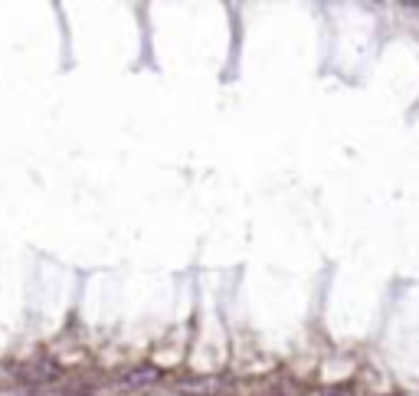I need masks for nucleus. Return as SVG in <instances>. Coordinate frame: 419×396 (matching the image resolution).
Returning a JSON list of instances; mask_svg holds the SVG:
<instances>
[{
  "instance_id": "1",
  "label": "nucleus",
  "mask_w": 419,
  "mask_h": 396,
  "mask_svg": "<svg viewBox=\"0 0 419 396\" xmlns=\"http://www.w3.org/2000/svg\"><path fill=\"white\" fill-rule=\"evenodd\" d=\"M223 390V380L220 377H187L177 384V393L184 396H216Z\"/></svg>"
},
{
  "instance_id": "2",
  "label": "nucleus",
  "mask_w": 419,
  "mask_h": 396,
  "mask_svg": "<svg viewBox=\"0 0 419 396\" xmlns=\"http://www.w3.org/2000/svg\"><path fill=\"white\" fill-rule=\"evenodd\" d=\"M158 380H160V367H154V364H138V367L122 373L118 384L122 386H151V384H158Z\"/></svg>"
},
{
  "instance_id": "3",
  "label": "nucleus",
  "mask_w": 419,
  "mask_h": 396,
  "mask_svg": "<svg viewBox=\"0 0 419 396\" xmlns=\"http://www.w3.org/2000/svg\"><path fill=\"white\" fill-rule=\"evenodd\" d=\"M20 373H24L26 380H33V384H50V380L59 377V367H56L50 357H39V360H33V364H26Z\"/></svg>"
},
{
  "instance_id": "4",
  "label": "nucleus",
  "mask_w": 419,
  "mask_h": 396,
  "mask_svg": "<svg viewBox=\"0 0 419 396\" xmlns=\"http://www.w3.org/2000/svg\"><path fill=\"white\" fill-rule=\"evenodd\" d=\"M315 396H351V384H344V386H324V390H318Z\"/></svg>"
},
{
  "instance_id": "5",
  "label": "nucleus",
  "mask_w": 419,
  "mask_h": 396,
  "mask_svg": "<svg viewBox=\"0 0 419 396\" xmlns=\"http://www.w3.org/2000/svg\"><path fill=\"white\" fill-rule=\"evenodd\" d=\"M387 396H400V393H387Z\"/></svg>"
}]
</instances>
